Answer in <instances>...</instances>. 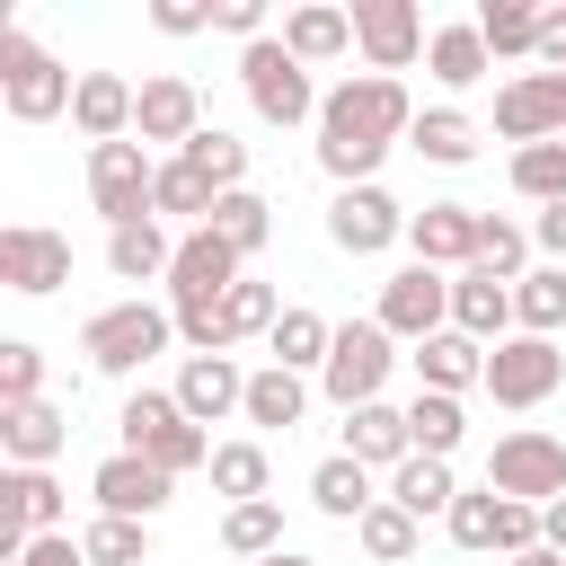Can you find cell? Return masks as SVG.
Instances as JSON below:
<instances>
[{
	"mask_svg": "<svg viewBox=\"0 0 566 566\" xmlns=\"http://www.w3.org/2000/svg\"><path fill=\"white\" fill-rule=\"evenodd\" d=\"M513 195H522V203H566V142L513 150Z\"/></svg>",
	"mask_w": 566,
	"mask_h": 566,
	"instance_id": "f6af8a7d",
	"label": "cell"
},
{
	"mask_svg": "<svg viewBox=\"0 0 566 566\" xmlns=\"http://www.w3.org/2000/svg\"><path fill=\"white\" fill-rule=\"evenodd\" d=\"M88 495H97V513H115V522H159L168 495H177V478L150 469L142 451H106V460L88 469Z\"/></svg>",
	"mask_w": 566,
	"mask_h": 566,
	"instance_id": "2e32d148",
	"label": "cell"
},
{
	"mask_svg": "<svg viewBox=\"0 0 566 566\" xmlns=\"http://www.w3.org/2000/svg\"><path fill=\"white\" fill-rule=\"evenodd\" d=\"M531 71H566V9H539V53Z\"/></svg>",
	"mask_w": 566,
	"mask_h": 566,
	"instance_id": "f5cc1de1",
	"label": "cell"
},
{
	"mask_svg": "<svg viewBox=\"0 0 566 566\" xmlns=\"http://www.w3.org/2000/svg\"><path fill=\"white\" fill-rule=\"evenodd\" d=\"M478 35H486L495 62H531V53H539V9H522V0H478Z\"/></svg>",
	"mask_w": 566,
	"mask_h": 566,
	"instance_id": "74e56055",
	"label": "cell"
},
{
	"mask_svg": "<svg viewBox=\"0 0 566 566\" xmlns=\"http://www.w3.org/2000/svg\"><path fill=\"white\" fill-rule=\"evenodd\" d=\"M150 27L159 35H203L212 27V0H150Z\"/></svg>",
	"mask_w": 566,
	"mask_h": 566,
	"instance_id": "f907efd6",
	"label": "cell"
},
{
	"mask_svg": "<svg viewBox=\"0 0 566 566\" xmlns=\"http://www.w3.org/2000/svg\"><path fill=\"white\" fill-rule=\"evenodd\" d=\"M203 230H221L239 256H256V248L274 239V203H265L256 186H239V195H221V203H212V221H203Z\"/></svg>",
	"mask_w": 566,
	"mask_h": 566,
	"instance_id": "f35d334b",
	"label": "cell"
},
{
	"mask_svg": "<svg viewBox=\"0 0 566 566\" xmlns=\"http://www.w3.org/2000/svg\"><path fill=\"white\" fill-rule=\"evenodd\" d=\"M62 442H71V407H53V398L0 407V451H9V469H53Z\"/></svg>",
	"mask_w": 566,
	"mask_h": 566,
	"instance_id": "cb8c5ba5",
	"label": "cell"
},
{
	"mask_svg": "<svg viewBox=\"0 0 566 566\" xmlns=\"http://www.w3.org/2000/svg\"><path fill=\"white\" fill-rule=\"evenodd\" d=\"M478 230H486L478 203H424V212L407 221V248H416V265L469 274V265H478Z\"/></svg>",
	"mask_w": 566,
	"mask_h": 566,
	"instance_id": "d6986e66",
	"label": "cell"
},
{
	"mask_svg": "<svg viewBox=\"0 0 566 566\" xmlns=\"http://www.w3.org/2000/svg\"><path fill=\"white\" fill-rule=\"evenodd\" d=\"M407 363H416V389H442V398H469V389H486V345H478V336H460V327L424 336Z\"/></svg>",
	"mask_w": 566,
	"mask_h": 566,
	"instance_id": "603a6c76",
	"label": "cell"
},
{
	"mask_svg": "<svg viewBox=\"0 0 566 566\" xmlns=\"http://www.w3.org/2000/svg\"><path fill=\"white\" fill-rule=\"evenodd\" d=\"M256 433H292L301 416H310V380L301 371H283V363H265V371H248V407H239Z\"/></svg>",
	"mask_w": 566,
	"mask_h": 566,
	"instance_id": "f1b7e54d",
	"label": "cell"
},
{
	"mask_svg": "<svg viewBox=\"0 0 566 566\" xmlns=\"http://www.w3.org/2000/svg\"><path fill=\"white\" fill-rule=\"evenodd\" d=\"M239 274H248V256L221 230H186L177 239V265H168V310H221V292Z\"/></svg>",
	"mask_w": 566,
	"mask_h": 566,
	"instance_id": "5bb4252c",
	"label": "cell"
},
{
	"mask_svg": "<svg viewBox=\"0 0 566 566\" xmlns=\"http://www.w3.org/2000/svg\"><path fill=\"white\" fill-rule=\"evenodd\" d=\"M115 433H124V451H142L150 469H168V478H195V469H212V433L177 407V389H133L124 398V416H115Z\"/></svg>",
	"mask_w": 566,
	"mask_h": 566,
	"instance_id": "7a4b0ae2",
	"label": "cell"
},
{
	"mask_svg": "<svg viewBox=\"0 0 566 566\" xmlns=\"http://www.w3.org/2000/svg\"><path fill=\"white\" fill-rule=\"evenodd\" d=\"M212 27L239 44H265V0H212Z\"/></svg>",
	"mask_w": 566,
	"mask_h": 566,
	"instance_id": "681fc988",
	"label": "cell"
},
{
	"mask_svg": "<svg viewBox=\"0 0 566 566\" xmlns=\"http://www.w3.org/2000/svg\"><path fill=\"white\" fill-rule=\"evenodd\" d=\"M345 460H363V469H407V460H416V442H407V407H389V398L354 407V416H345Z\"/></svg>",
	"mask_w": 566,
	"mask_h": 566,
	"instance_id": "484cf974",
	"label": "cell"
},
{
	"mask_svg": "<svg viewBox=\"0 0 566 566\" xmlns=\"http://www.w3.org/2000/svg\"><path fill=\"white\" fill-rule=\"evenodd\" d=\"M283 53L292 62H336V53H354V9H336V0H301V9H283Z\"/></svg>",
	"mask_w": 566,
	"mask_h": 566,
	"instance_id": "d4e9b609",
	"label": "cell"
},
{
	"mask_svg": "<svg viewBox=\"0 0 566 566\" xmlns=\"http://www.w3.org/2000/svg\"><path fill=\"white\" fill-rule=\"evenodd\" d=\"M212 203H221V186H212L195 159H177V150H168V159H159V195H150V212H159V221H195V230H203V221H212Z\"/></svg>",
	"mask_w": 566,
	"mask_h": 566,
	"instance_id": "d6a6232c",
	"label": "cell"
},
{
	"mask_svg": "<svg viewBox=\"0 0 566 566\" xmlns=\"http://www.w3.org/2000/svg\"><path fill=\"white\" fill-rule=\"evenodd\" d=\"M442 531H451V548H495L504 539V495L495 486H460V504L442 513Z\"/></svg>",
	"mask_w": 566,
	"mask_h": 566,
	"instance_id": "7bdbcfd3",
	"label": "cell"
},
{
	"mask_svg": "<svg viewBox=\"0 0 566 566\" xmlns=\"http://www.w3.org/2000/svg\"><path fill=\"white\" fill-rule=\"evenodd\" d=\"M451 327L478 336V345H504V336H513V283H504L495 265L451 274Z\"/></svg>",
	"mask_w": 566,
	"mask_h": 566,
	"instance_id": "44dd1931",
	"label": "cell"
},
{
	"mask_svg": "<svg viewBox=\"0 0 566 566\" xmlns=\"http://www.w3.org/2000/svg\"><path fill=\"white\" fill-rule=\"evenodd\" d=\"M71 97H80V80H71L27 27H0V106H9L18 124H53V115H71Z\"/></svg>",
	"mask_w": 566,
	"mask_h": 566,
	"instance_id": "277c9868",
	"label": "cell"
},
{
	"mask_svg": "<svg viewBox=\"0 0 566 566\" xmlns=\"http://www.w3.org/2000/svg\"><path fill=\"white\" fill-rule=\"evenodd\" d=\"M371 318L398 336V345H424V336H442L451 327V274L442 265H398L389 283H380V301H371Z\"/></svg>",
	"mask_w": 566,
	"mask_h": 566,
	"instance_id": "30bf717a",
	"label": "cell"
},
{
	"mask_svg": "<svg viewBox=\"0 0 566 566\" xmlns=\"http://www.w3.org/2000/svg\"><path fill=\"white\" fill-rule=\"evenodd\" d=\"M513 327L522 336H557L566 327V265H531L513 283Z\"/></svg>",
	"mask_w": 566,
	"mask_h": 566,
	"instance_id": "8d00e7d4",
	"label": "cell"
},
{
	"mask_svg": "<svg viewBox=\"0 0 566 566\" xmlns=\"http://www.w3.org/2000/svg\"><path fill=\"white\" fill-rule=\"evenodd\" d=\"M239 88H248V106H256V124H318V80H310V62H292L283 53V35H265V44H239Z\"/></svg>",
	"mask_w": 566,
	"mask_h": 566,
	"instance_id": "5b68a950",
	"label": "cell"
},
{
	"mask_svg": "<svg viewBox=\"0 0 566 566\" xmlns=\"http://www.w3.org/2000/svg\"><path fill=\"white\" fill-rule=\"evenodd\" d=\"M150 195H159V159H150L142 142H97V150H88V203L106 212V230H124V221H159Z\"/></svg>",
	"mask_w": 566,
	"mask_h": 566,
	"instance_id": "9c48e42d",
	"label": "cell"
},
{
	"mask_svg": "<svg viewBox=\"0 0 566 566\" xmlns=\"http://www.w3.org/2000/svg\"><path fill=\"white\" fill-rule=\"evenodd\" d=\"M177 407L212 433L221 416H239V407H248V371H239L230 354H186V371H177Z\"/></svg>",
	"mask_w": 566,
	"mask_h": 566,
	"instance_id": "7402d4cb",
	"label": "cell"
},
{
	"mask_svg": "<svg viewBox=\"0 0 566 566\" xmlns=\"http://www.w3.org/2000/svg\"><path fill=\"white\" fill-rule=\"evenodd\" d=\"M566 389V354H557V336H504V345H486V398L495 407H513V416H531V407H548Z\"/></svg>",
	"mask_w": 566,
	"mask_h": 566,
	"instance_id": "52a82bcc",
	"label": "cell"
},
{
	"mask_svg": "<svg viewBox=\"0 0 566 566\" xmlns=\"http://www.w3.org/2000/svg\"><path fill=\"white\" fill-rule=\"evenodd\" d=\"M486 486L495 495H513V504H557L566 495V433H548V424H513V433H495V451H486Z\"/></svg>",
	"mask_w": 566,
	"mask_h": 566,
	"instance_id": "8992f818",
	"label": "cell"
},
{
	"mask_svg": "<svg viewBox=\"0 0 566 566\" xmlns=\"http://www.w3.org/2000/svg\"><path fill=\"white\" fill-rule=\"evenodd\" d=\"M80 548H88V566H142V557H150V522H115V513H97V522L80 531Z\"/></svg>",
	"mask_w": 566,
	"mask_h": 566,
	"instance_id": "bcb514c9",
	"label": "cell"
},
{
	"mask_svg": "<svg viewBox=\"0 0 566 566\" xmlns=\"http://www.w3.org/2000/svg\"><path fill=\"white\" fill-rule=\"evenodd\" d=\"M416 531H424V522H416V513H398L389 495L354 522V539H363V557H371V566H407V557H416Z\"/></svg>",
	"mask_w": 566,
	"mask_h": 566,
	"instance_id": "b9f144b4",
	"label": "cell"
},
{
	"mask_svg": "<svg viewBox=\"0 0 566 566\" xmlns=\"http://www.w3.org/2000/svg\"><path fill=\"white\" fill-rule=\"evenodd\" d=\"M389 504H398V513H416V522L451 513V504H460V478H451V460H407V469H389Z\"/></svg>",
	"mask_w": 566,
	"mask_h": 566,
	"instance_id": "e575fe53",
	"label": "cell"
},
{
	"mask_svg": "<svg viewBox=\"0 0 566 566\" xmlns=\"http://www.w3.org/2000/svg\"><path fill=\"white\" fill-rule=\"evenodd\" d=\"M274 318H283V301H274V283H256V274H239V283L221 292V336H230V345H248V336H274Z\"/></svg>",
	"mask_w": 566,
	"mask_h": 566,
	"instance_id": "ab89813d",
	"label": "cell"
},
{
	"mask_svg": "<svg viewBox=\"0 0 566 566\" xmlns=\"http://www.w3.org/2000/svg\"><path fill=\"white\" fill-rule=\"evenodd\" d=\"M407 203L389 195V186H336V203H327V239L345 248V256H389L398 239H407Z\"/></svg>",
	"mask_w": 566,
	"mask_h": 566,
	"instance_id": "7c38bea8",
	"label": "cell"
},
{
	"mask_svg": "<svg viewBox=\"0 0 566 566\" xmlns=\"http://www.w3.org/2000/svg\"><path fill=\"white\" fill-rule=\"evenodd\" d=\"M424 44H433V27H424L416 0H354V53H363V71L398 80Z\"/></svg>",
	"mask_w": 566,
	"mask_h": 566,
	"instance_id": "8fae6325",
	"label": "cell"
},
{
	"mask_svg": "<svg viewBox=\"0 0 566 566\" xmlns=\"http://www.w3.org/2000/svg\"><path fill=\"white\" fill-rule=\"evenodd\" d=\"M495 133H504L513 150L566 142V71H513V80L495 88Z\"/></svg>",
	"mask_w": 566,
	"mask_h": 566,
	"instance_id": "4fadbf2b",
	"label": "cell"
},
{
	"mask_svg": "<svg viewBox=\"0 0 566 566\" xmlns=\"http://www.w3.org/2000/svg\"><path fill=\"white\" fill-rule=\"evenodd\" d=\"M195 133H203V88H195L186 71H150V80H142L133 142H142V150H150V142H177V150H186Z\"/></svg>",
	"mask_w": 566,
	"mask_h": 566,
	"instance_id": "ac0fdd59",
	"label": "cell"
},
{
	"mask_svg": "<svg viewBox=\"0 0 566 566\" xmlns=\"http://www.w3.org/2000/svg\"><path fill=\"white\" fill-rule=\"evenodd\" d=\"M133 115H142V88L124 71H80V97H71V124L97 142H133Z\"/></svg>",
	"mask_w": 566,
	"mask_h": 566,
	"instance_id": "ffe728a7",
	"label": "cell"
},
{
	"mask_svg": "<svg viewBox=\"0 0 566 566\" xmlns=\"http://www.w3.org/2000/svg\"><path fill=\"white\" fill-rule=\"evenodd\" d=\"M177 159H195V168H203L221 195H239V186H248V142H239V133H221V124H203V133H195Z\"/></svg>",
	"mask_w": 566,
	"mask_h": 566,
	"instance_id": "ee69618b",
	"label": "cell"
},
{
	"mask_svg": "<svg viewBox=\"0 0 566 566\" xmlns=\"http://www.w3.org/2000/svg\"><path fill=\"white\" fill-rule=\"evenodd\" d=\"M221 548L248 557V566L274 557V548H283V504H274V495H265V504H230V513H221Z\"/></svg>",
	"mask_w": 566,
	"mask_h": 566,
	"instance_id": "60d3db41",
	"label": "cell"
},
{
	"mask_svg": "<svg viewBox=\"0 0 566 566\" xmlns=\"http://www.w3.org/2000/svg\"><path fill=\"white\" fill-rule=\"evenodd\" d=\"M168 345H177V310H168V301H142V292H133V301H106V310L80 327L88 371H115V380L142 371V363L168 354Z\"/></svg>",
	"mask_w": 566,
	"mask_h": 566,
	"instance_id": "3957f363",
	"label": "cell"
},
{
	"mask_svg": "<svg viewBox=\"0 0 566 566\" xmlns=\"http://www.w3.org/2000/svg\"><path fill=\"white\" fill-rule=\"evenodd\" d=\"M478 142H486V133H478V115H460V106H424V115H416V133H407V150H416V159H433V168H469V159H478Z\"/></svg>",
	"mask_w": 566,
	"mask_h": 566,
	"instance_id": "f546056e",
	"label": "cell"
},
{
	"mask_svg": "<svg viewBox=\"0 0 566 566\" xmlns=\"http://www.w3.org/2000/svg\"><path fill=\"white\" fill-rule=\"evenodd\" d=\"M106 265H115V283H168L177 239L159 221H124V230H106Z\"/></svg>",
	"mask_w": 566,
	"mask_h": 566,
	"instance_id": "83f0119b",
	"label": "cell"
},
{
	"mask_svg": "<svg viewBox=\"0 0 566 566\" xmlns=\"http://www.w3.org/2000/svg\"><path fill=\"white\" fill-rule=\"evenodd\" d=\"M35 398H44V345L9 336L0 345V407H35Z\"/></svg>",
	"mask_w": 566,
	"mask_h": 566,
	"instance_id": "c3c4849f",
	"label": "cell"
},
{
	"mask_svg": "<svg viewBox=\"0 0 566 566\" xmlns=\"http://www.w3.org/2000/svg\"><path fill=\"white\" fill-rule=\"evenodd\" d=\"M256 566H318V557H301V548H274V557H256Z\"/></svg>",
	"mask_w": 566,
	"mask_h": 566,
	"instance_id": "6f0895ef",
	"label": "cell"
},
{
	"mask_svg": "<svg viewBox=\"0 0 566 566\" xmlns=\"http://www.w3.org/2000/svg\"><path fill=\"white\" fill-rule=\"evenodd\" d=\"M44 531H71L62 478H53V469H9V478H0V548L18 557V548L44 539Z\"/></svg>",
	"mask_w": 566,
	"mask_h": 566,
	"instance_id": "e0dca14e",
	"label": "cell"
},
{
	"mask_svg": "<svg viewBox=\"0 0 566 566\" xmlns=\"http://www.w3.org/2000/svg\"><path fill=\"white\" fill-rule=\"evenodd\" d=\"M539 531H548V548H557V557H566V495H557V504H548V513H539Z\"/></svg>",
	"mask_w": 566,
	"mask_h": 566,
	"instance_id": "11a10c76",
	"label": "cell"
},
{
	"mask_svg": "<svg viewBox=\"0 0 566 566\" xmlns=\"http://www.w3.org/2000/svg\"><path fill=\"white\" fill-rule=\"evenodd\" d=\"M504 566H566L557 548H531V557H504Z\"/></svg>",
	"mask_w": 566,
	"mask_h": 566,
	"instance_id": "9f6ffc18",
	"label": "cell"
},
{
	"mask_svg": "<svg viewBox=\"0 0 566 566\" xmlns=\"http://www.w3.org/2000/svg\"><path fill=\"white\" fill-rule=\"evenodd\" d=\"M478 265H495L504 283H522V274H531V230L504 221V212H486V230H478Z\"/></svg>",
	"mask_w": 566,
	"mask_h": 566,
	"instance_id": "7dc6e473",
	"label": "cell"
},
{
	"mask_svg": "<svg viewBox=\"0 0 566 566\" xmlns=\"http://www.w3.org/2000/svg\"><path fill=\"white\" fill-rule=\"evenodd\" d=\"M407 442H416V460H451L469 442V407L442 398V389H416L407 398Z\"/></svg>",
	"mask_w": 566,
	"mask_h": 566,
	"instance_id": "1f68e13d",
	"label": "cell"
},
{
	"mask_svg": "<svg viewBox=\"0 0 566 566\" xmlns=\"http://www.w3.org/2000/svg\"><path fill=\"white\" fill-rule=\"evenodd\" d=\"M416 97H407V80H380V71H345L336 88H327V106H318V168L336 177V186H380V159L416 133Z\"/></svg>",
	"mask_w": 566,
	"mask_h": 566,
	"instance_id": "6da1fadb",
	"label": "cell"
},
{
	"mask_svg": "<svg viewBox=\"0 0 566 566\" xmlns=\"http://www.w3.org/2000/svg\"><path fill=\"white\" fill-rule=\"evenodd\" d=\"M310 504H318L327 522H363V513H371L380 495H371V469L336 451V460H318V469H310Z\"/></svg>",
	"mask_w": 566,
	"mask_h": 566,
	"instance_id": "836d02e7",
	"label": "cell"
},
{
	"mask_svg": "<svg viewBox=\"0 0 566 566\" xmlns=\"http://www.w3.org/2000/svg\"><path fill=\"white\" fill-rule=\"evenodd\" d=\"M389 363H398V336H389L380 318H345V327H336V345H327V371H318V389H327V398L354 416V407H371V398H380Z\"/></svg>",
	"mask_w": 566,
	"mask_h": 566,
	"instance_id": "ba28073f",
	"label": "cell"
},
{
	"mask_svg": "<svg viewBox=\"0 0 566 566\" xmlns=\"http://www.w3.org/2000/svg\"><path fill=\"white\" fill-rule=\"evenodd\" d=\"M18 566H88V548H80L71 531H44V539H27V548H18Z\"/></svg>",
	"mask_w": 566,
	"mask_h": 566,
	"instance_id": "816d5d0a",
	"label": "cell"
},
{
	"mask_svg": "<svg viewBox=\"0 0 566 566\" xmlns=\"http://www.w3.org/2000/svg\"><path fill=\"white\" fill-rule=\"evenodd\" d=\"M265 345H274V363H283V371L318 380V371H327V345H336V318H318V310H301V301H292V310L274 318V336H265Z\"/></svg>",
	"mask_w": 566,
	"mask_h": 566,
	"instance_id": "4dcf8cb0",
	"label": "cell"
},
{
	"mask_svg": "<svg viewBox=\"0 0 566 566\" xmlns=\"http://www.w3.org/2000/svg\"><path fill=\"white\" fill-rule=\"evenodd\" d=\"M424 71L460 97V88H478L486 71H495V53H486V35H478V18H451V27H433V44H424Z\"/></svg>",
	"mask_w": 566,
	"mask_h": 566,
	"instance_id": "4316f807",
	"label": "cell"
},
{
	"mask_svg": "<svg viewBox=\"0 0 566 566\" xmlns=\"http://www.w3.org/2000/svg\"><path fill=\"white\" fill-rule=\"evenodd\" d=\"M203 478H212V495H230V504H265V486H274V460H265V442H221Z\"/></svg>",
	"mask_w": 566,
	"mask_h": 566,
	"instance_id": "d590c367",
	"label": "cell"
},
{
	"mask_svg": "<svg viewBox=\"0 0 566 566\" xmlns=\"http://www.w3.org/2000/svg\"><path fill=\"white\" fill-rule=\"evenodd\" d=\"M0 283L27 292V301H53V292L71 283V239L44 230V221H9V230H0Z\"/></svg>",
	"mask_w": 566,
	"mask_h": 566,
	"instance_id": "9a60e30c",
	"label": "cell"
},
{
	"mask_svg": "<svg viewBox=\"0 0 566 566\" xmlns=\"http://www.w3.org/2000/svg\"><path fill=\"white\" fill-rule=\"evenodd\" d=\"M531 248L539 256H566V203H539L531 212Z\"/></svg>",
	"mask_w": 566,
	"mask_h": 566,
	"instance_id": "db71d44e",
	"label": "cell"
}]
</instances>
